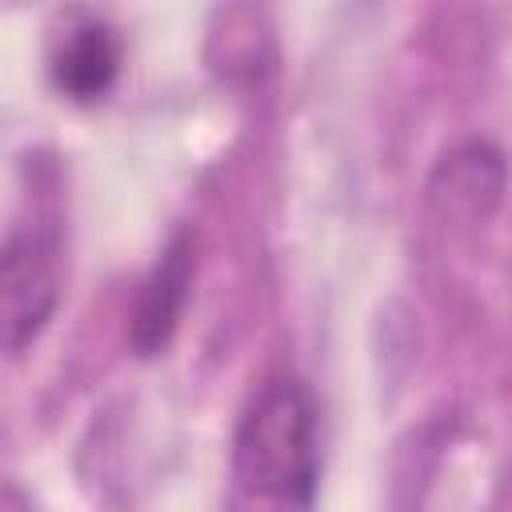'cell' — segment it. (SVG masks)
Returning <instances> with one entry per match:
<instances>
[{"label": "cell", "instance_id": "cell-1", "mask_svg": "<svg viewBox=\"0 0 512 512\" xmlns=\"http://www.w3.org/2000/svg\"><path fill=\"white\" fill-rule=\"evenodd\" d=\"M232 472L244 492L308 508L320 480V416L300 376H268L232 436Z\"/></svg>", "mask_w": 512, "mask_h": 512}, {"label": "cell", "instance_id": "cell-2", "mask_svg": "<svg viewBox=\"0 0 512 512\" xmlns=\"http://www.w3.org/2000/svg\"><path fill=\"white\" fill-rule=\"evenodd\" d=\"M0 288H4V348L20 356L60 300V244L52 232L16 224L4 240L0 256Z\"/></svg>", "mask_w": 512, "mask_h": 512}, {"label": "cell", "instance_id": "cell-3", "mask_svg": "<svg viewBox=\"0 0 512 512\" xmlns=\"http://www.w3.org/2000/svg\"><path fill=\"white\" fill-rule=\"evenodd\" d=\"M192 272H196L192 232L180 228V232H172V240L156 256L152 272L136 288V304H132V320H128V344L136 356L148 360L172 344L180 316H184V304H188Z\"/></svg>", "mask_w": 512, "mask_h": 512}, {"label": "cell", "instance_id": "cell-4", "mask_svg": "<svg viewBox=\"0 0 512 512\" xmlns=\"http://www.w3.org/2000/svg\"><path fill=\"white\" fill-rule=\"evenodd\" d=\"M504 188H508L504 152L488 140H464L440 156L428 180V200L444 220L480 224L500 208Z\"/></svg>", "mask_w": 512, "mask_h": 512}, {"label": "cell", "instance_id": "cell-5", "mask_svg": "<svg viewBox=\"0 0 512 512\" xmlns=\"http://www.w3.org/2000/svg\"><path fill=\"white\" fill-rule=\"evenodd\" d=\"M120 76V44L108 24H76L52 52V84L76 104H92L112 92Z\"/></svg>", "mask_w": 512, "mask_h": 512}]
</instances>
